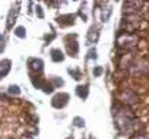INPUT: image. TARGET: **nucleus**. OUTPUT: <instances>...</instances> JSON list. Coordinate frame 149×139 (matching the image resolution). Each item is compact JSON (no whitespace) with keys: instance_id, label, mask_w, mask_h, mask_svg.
Here are the masks:
<instances>
[{"instance_id":"f257e3e1","label":"nucleus","mask_w":149,"mask_h":139,"mask_svg":"<svg viewBox=\"0 0 149 139\" xmlns=\"http://www.w3.org/2000/svg\"><path fill=\"white\" fill-rule=\"evenodd\" d=\"M136 41H137V38L134 35H130V32H124V31H121L120 32V37H117V45H120V47L134 45Z\"/></svg>"},{"instance_id":"f03ea898","label":"nucleus","mask_w":149,"mask_h":139,"mask_svg":"<svg viewBox=\"0 0 149 139\" xmlns=\"http://www.w3.org/2000/svg\"><path fill=\"white\" fill-rule=\"evenodd\" d=\"M67 103H69V95L64 94V92H60L58 95H56L53 98V105L54 107H64Z\"/></svg>"},{"instance_id":"7ed1b4c3","label":"nucleus","mask_w":149,"mask_h":139,"mask_svg":"<svg viewBox=\"0 0 149 139\" xmlns=\"http://www.w3.org/2000/svg\"><path fill=\"white\" fill-rule=\"evenodd\" d=\"M121 101L124 103V104H134V103H137V95L136 94H133V92H130V91H126V92H123L121 94Z\"/></svg>"},{"instance_id":"20e7f679","label":"nucleus","mask_w":149,"mask_h":139,"mask_svg":"<svg viewBox=\"0 0 149 139\" xmlns=\"http://www.w3.org/2000/svg\"><path fill=\"white\" fill-rule=\"evenodd\" d=\"M29 67H32L34 71L41 72V71H42V67H44V63H42L41 59H32V60H29Z\"/></svg>"},{"instance_id":"39448f33","label":"nucleus","mask_w":149,"mask_h":139,"mask_svg":"<svg viewBox=\"0 0 149 139\" xmlns=\"http://www.w3.org/2000/svg\"><path fill=\"white\" fill-rule=\"evenodd\" d=\"M10 71V60H3L0 63V76H5Z\"/></svg>"},{"instance_id":"423d86ee","label":"nucleus","mask_w":149,"mask_h":139,"mask_svg":"<svg viewBox=\"0 0 149 139\" xmlns=\"http://www.w3.org/2000/svg\"><path fill=\"white\" fill-rule=\"evenodd\" d=\"M51 59H53L54 61H63V60H64V56H63V53H61L60 50L54 48V50H51Z\"/></svg>"},{"instance_id":"0eeeda50","label":"nucleus","mask_w":149,"mask_h":139,"mask_svg":"<svg viewBox=\"0 0 149 139\" xmlns=\"http://www.w3.org/2000/svg\"><path fill=\"white\" fill-rule=\"evenodd\" d=\"M76 92H78V95L84 100V98H86L88 97V85H84V87H78L76 88Z\"/></svg>"},{"instance_id":"6e6552de","label":"nucleus","mask_w":149,"mask_h":139,"mask_svg":"<svg viewBox=\"0 0 149 139\" xmlns=\"http://www.w3.org/2000/svg\"><path fill=\"white\" fill-rule=\"evenodd\" d=\"M45 94H50V92H53V85H50L48 82H45V81H42L41 82V87H40Z\"/></svg>"},{"instance_id":"1a4fd4ad","label":"nucleus","mask_w":149,"mask_h":139,"mask_svg":"<svg viewBox=\"0 0 149 139\" xmlns=\"http://www.w3.org/2000/svg\"><path fill=\"white\" fill-rule=\"evenodd\" d=\"M15 35L19 37V38H25V35H26V29H25L24 27H18V28L15 29Z\"/></svg>"},{"instance_id":"9d476101","label":"nucleus","mask_w":149,"mask_h":139,"mask_svg":"<svg viewBox=\"0 0 149 139\" xmlns=\"http://www.w3.org/2000/svg\"><path fill=\"white\" fill-rule=\"evenodd\" d=\"M9 94H12V95H19V94H21L19 87H16V85H10V87H9Z\"/></svg>"},{"instance_id":"9b49d317","label":"nucleus","mask_w":149,"mask_h":139,"mask_svg":"<svg viewBox=\"0 0 149 139\" xmlns=\"http://www.w3.org/2000/svg\"><path fill=\"white\" fill-rule=\"evenodd\" d=\"M73 124H74V126H78V127H82V126H85V122H84L81 117H76V119L73 120Z\"/></svg>"},{"instance_id":"f8f14e48","label":"nucleus","mask_w":149,"mask_h":139,"mask_svg":"<svg viewBox=\"0 0 149 139\" xmlns=\"http://www.w3.org/2000/svg\"><path fill=\"white\" fill-rule=\"evenodd\" d=\"M102 73V67L101 66H97V69H94V75L95 76H100Z\"/></svg>"},{"instance_id":"ddd939ff","label":"nucleus","mask_w":149,"mask_h":139,"mask_svg":"<svg viewBox=\"0 0 149 139\" xmlns=\"http://www.w3.org/2000/svg\"><path fill=\"white\" fill-rule=\"evenodd\" d=\"M89 57H91V59H97V51H95V50H91V51H89Z\"/></svg>"},{"instance_id":"4468645a","label":"nucleus","mask_w":149,"mask_h":139,"mask_svg":"<svg viewBox=\"0 0 149 139\" xmlns=\"http://www.w3.org/2000/svg\"><path fill=\"white\" fill-rule=\"evenodd\" d=\"M37 12H38V16H40V18H42V16H44V15H42V10H41V8H40V6H37Z\"/></svg>"},{"instance_id":"2eb2a0df","label":"nucleus","mask_w":149,"mask_h":139,"mask_svg":"<svg viewBox=\"0 0 149 139\" xmlns=\"http://www.w3.org/2000/svg\"><path fill=\"white\" fill-rule=\"evenodd\" d=\"M133 139H137V136H134ZM143 139H149V135H145V136H143Z\"/></svg>"}]
</instances>
